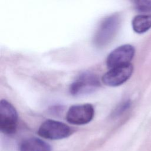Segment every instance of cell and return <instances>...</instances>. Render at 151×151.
Listing matches in <instances>:
<instances>
[{
  "label": "cell",
  "instance_id": "1",
  "mask_svg": "<svg viewBox=\"0 0 151 151\" xmlns=\"http://www.w3.org/2000/svg\"><path fill=\"white\" fill-rule=\"evenodd\" d=\"M120 19L118 15L114 14L106 18L100 24L94 38L93 42L97 47L108 44L114 37L120 25Z\"/></svg>",
  "mask_w": 151,
  "mask_h": 151
},
{
  "label": "cell",
  "instance_id": "2",
  "mask_svg": "<svg viewBox=\"0 0 151 151\" xmlns=\"http://www.w3.org/2000/svg\"><path fill=\"white\" fill-rule=\"evenodd\" d=\"M18 114L14 106L6 100L0 103V130L5 134H14L17 127Z\"/></svg>",
  "mask_w": 151,
  "mask_h": 151
},
{
  "label": "cell",
  "instance_id": "3",
  "mask_svg": "<svg viewBox=\"0 0 151 151\" xmlns=\"http://www.w3.org/2000/svg\"><path fill=\"white\" fill-rule=\"evenodd\" d=\"M71 129L65 123L47 120L43 122L38 130V134L42 137L50 140H59L70 135Z\"/></svg>",
  "mask_w": 151,
  "mask_h": 151
},
{
  "label": "cell",
  "instance_id": "4",
  "mask_svg": "<svg viewBox=\"0 0 151 151\" xmlns=\"http://www.w3.org/2000/svg\"><path fill=\"white\" fill-rule=\"evenodd\" d=\"M100 86L98 77L90 73H83L74 81L70 87L73 96H81L95 91Z\"/></svg>",
  "mask_w": 151,
  "mask_h": 151
},
{
  "label": "cell",
  "instance_id": "5",
  "mask_svg": "<svg viewBox=\"0 0 151 151\" xmlns=\"http://www.w3.org/2000/svg\"><path fill=\"white\" fill-rule=\"evenodd\" d=\"M133 71V67L131 63L110 68L103 76L101 80L107 86H119L125 83L131 77Z\"/></svg>",
  "mask_w": 151,
  "mask_h": 151
},
{
  "label": "cell",
  "instance_id": "6",
  "mask_svg": "<svg viewBox=\"0 0 151 151\" xmlns=\"http://www.w3.org/2000/svg\"><path fill=\"white\" fill-rule=\"evenodd\" d=\"M94 116V109L91 104L74 105L70 107L67 115V122L73 124L83 125L89 123Z\"/></svg>",
  "mask_w": 151,
  "mask_h": 151
},
{
  "label": "cell",
  "instance_id": "7",
  "mask_svg": "<svg viewBox=\"0 0 151 151\" xmlns=\"http://www.w3.org/2000/svg\"><path fill=\"white\" fill-rule=\"evenodd\" d=\"M134 47L130 44L119 46L113 50L108 55L106 64L109 68L130 63L134 55Z\"/></svg>",
  "mask_w": 151,
  "mask_h": 151
},
{
  "label": "cell",
  "instance_id": "8",
  "mask_svg": "<svg viewBox=\"0 0 151 151\" xmlns=\"http://www.w3.org/2000/svg\"><path fill=\"white\" fill-rule=\"evenodd\" d=\"M19 149V151H51V147L47 142L37 137L22 140Z\"/></svg>",
  "mask_w": 151,
  "mask_h": 151
},
{
  "label": "cell",
  "instance_id": "9",
  "mask_svg": "<svg viewBox=\"0 0 151 151\" xmlns=\"http://www.w3.org/2000/svg\"><path fill=\"white\" fill-rule=\"evenodd\" d=\"M132 28L134 32L142 34L151 28V15H139L132 20Z\"/></svg>",
  "mask_w": 151,
  "mask_h": 151
},
{
  "label": "cell",
  "instance_id": "10",
  "mask_svg": "<svg viewBox=\"0 0 151 151\" xmlns=\"http://www.w3.org/2000/svg\"><path fill=\"white\" fill-rule=\"evenodd\" d=\"M136 8L142 12H151V0H133Z\"/></svg>",
  "mask_w": 151,
  "mask_h": 151
},
{
  "label": "cell",
  "instance_id": "11",
  "mask_svg": "<svg viewBox=\"0 0 151 151\" xmlns=\"http://www.w3.org/2000/svg\"><path fill=\"white\" fill-rule=\"evenodd\" d=\"M130 105H131V102L130 100H126L124 101L119 106L117 107V109L114 111V114L115 116H118L123 113L130 107Z\"/></svg>",
  "mask_w": 151,
  "mask_h": 151
}]
</instances>
